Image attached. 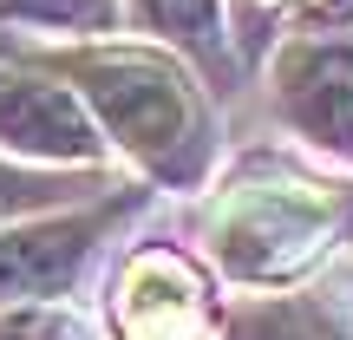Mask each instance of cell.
<instances>
[{
  "mask_svg": "<svg viewBox=\"0 0 353 340\" xmlns=\"http://www.w3.org/2000/svg\"><path fill=\"white\" fill-rule=\"evenodd\" d=\"M59 66L118 151H131L164 183H196L203 177L210 118H203V99L176 59L144 52V46H72Z\"/></svg>",
  "mask_w": 353,
  "mask_h": 340,
  "instance_id": "6da1fadb",
  "label": "cell"
},
{
  "mask_svg": "<svg viewBox=\"0 0 353 340\" xmlns=\"http://www.w3.org/2000/svg\"><path fill=\"white\" fill-rule=\"evenodd\" d=\"M334 229H341V197H327L321 183L249 177L210 216V255L236 281H288L321 262Z\"/></svg>",
  "mask_w": 353,
  "mask_h": 340,
  "instance_id": "7a4b0ae2",
  "label": "cell"
},
{
  "mask_svg": "<svg viewBox=\"0 0 353 340\" xmlns=\"http://www.w3.org/2000/svg\"><path fill=\"white\" fill-rule=\"evenodd\" d=\"M0 151L52 157V164H99L105 131L92 105L65 79L46 72H0Z\"/></svg>",
  "mask_w": 353,
  "mask_h": 340,
  "instance_id": "3957f363",
  "label": "cell"
},
{
  "mask_svg": "<svg viewBox=\"0 0 353 340\" xmlns=\"http://www.w3.org/2000/svg\"><path fill=\"white\" fill-rule=\"evenodd\" d=\"M112 314L125 340H223L203 275L176 249H138L118 275Z\"/></svg>",
  "mask_w": 353,
  "mask_h": 340,
  "instance_id": "277c9868",
  "label": "cell"
},
{
  "mask_svg": "<svg viewBox=\"0 0 353 340\" xmlns=\"http://www.w3.org/2000/svg\"><path fill=\"white\" fill-rule=\"evenodd\" d=\"M275 99L301 138L353 157V39H294L275 59Z\"/></svg>",
  "mask_w": 353,
  "mask_h": 340,
  "instance_id": "5b68a950",
  "label": "cell"
},
{
  "mask_svg": "<svg viewBox=\"0 0 353 340\" xmlns=\"http://www.w3.org/2000/svg\"><path fill=\"white\" fill-rule=\"evenodd\" d=\"M125 216V203H99L85 216H59V223H26L0 236V301H52L79 281L85 255L99 249V236Z\"/></svg>",
  "mask_w": 353,
  "mask_h": 340,
  "instance_id": "8992f818",
  "label": "cell"
},
{
  "mask_svg": "<svg viewBox=\"0 0 353 340\" xmlns=\"http://www.w3.org/2000/svg\"><path fill=\"white\" fill-rule=\"evenodd\" d=\"M131 13H138L157 39H176L190 59L223 66L229 46H223V7H216V0H131Z\"/></svg>",
  "mask_w": 353,
  "mask_h": 340,
  "instance_id": "52a82bcc",
  "label": "cell"
},
{
  "mask_svg": "<svg viewBox=\"0 0 353 340\" xmlns=\"http://www.w3.org/2000/svg\"><path fill=\"white\" fill-rule=\"evenodd\" d=\"M118 0H0V20L20 26H52V33H112Z\"/></svg>",
  "mask_w": 353,
  "mask_h": 340,
  "instance_id": "ba28073f",
  "label": "cell"
},
{
  "mask_svg": "<svg viewBox=\"0 0 353 340\" xmlns=\"http://www.w3.org/2000/svg\"><path fill=\"white\" fill-rule=\"evenodd\" d=\"M236 340H341V328H334L321 308L307 301H281V308H255V314L236 321Z\"/></svg>",
  "mask_w": 353,
  "mask_h": 340,
  "instance_id": "9c48e42d",
  "label": "cell"
},
{
  "mask_svg": "<svg viewBox=\"0 0 353 340\" xmlns=\"http://www.w3.org/2000/svg\"><path fill=\"white\" fill-rule=\"evenodd\" d=\"M59 197H65L59 177L26 170V164H0V223H13V216H33V210H52Z\"/></svg>",
  "mask_w": 353,
  "mask_h": 340,
  "instance_id": "30bf717a",
  "label": "cell"
}]
</instances>
